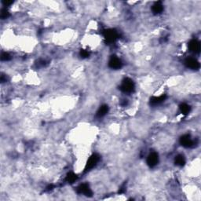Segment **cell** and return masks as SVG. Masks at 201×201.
<instances>
[{
    "instance_id": "obj_1",
    "label": "cell",
    "mask_w": 201,
    "mask_h": 201,
    "mask_svg": "<svg viewBox=\"0 0 201 201\" xmlns=\"http://www.w3.org/2000/svg\"><path fill=\"white\" fill-rule=\"evenodd\" d=\"M159 157L158 154L156 153H152L148 155V158H147V163L150 167H154L156 166L158 163Z\"/></svg>"
},
{
    "instance_id": "obj_2",
    "label": "cell",
    "mask_w": 201,
    "mask_h": 201,
    "mask_svg": "<svg viewBox=\"0 0 201 201\" xmlns=\"http://www.w3.org/2000/svg\"><path fill=\"white\" fill-rule=\"evenodd\" d=\"M121 87H122L121 89H122L124 92H127V93L131 92V91H133V89H134V83H133V81L129 79H127L123 83Z\"/></svg>"
},
{
    "instance_id": "obj_3",
    "label": "cell",
    "mask_w": 201,
    "mask_h": 201,
    "mask_svg": "<svg viewBox=\"0 0 201 201\" xmlns=\"http://www.w3.org/2000/svg\"><path fill=\"white\" fill-rule=\"evenodd\" d=\"M185 65H187V67L192 69H196L200 67V64L195 58H188L185 61Z\"/></svg>"
},
{
    "instance_id": "obj_4",
    "label": "cell",
    "mask_w": 201,
    "mask_h": 201,
    "mask_svg": "<svg viewBox=\"0 0 201 201\" xmlns=\"http://www.w3.org/2000/svg\"><path fill=\"white\" fill-rule=\"evenodd\" d=\"M189 49L194 53H198L200 49V43L197 40H192L189 43Z\"/></svg>"
},
{
    "instance_id": "obj_5",
    "label": "cell",
    "mask_w": 201,
    "mask_h": 201,
    "mask_svg": "<svg viewBox=\"0 0 201 201\" xmlns=\"http://www.w3.org/2000/svg\"><path fill=\"white\" fill-rule=\"evenodd\" d=\"M181 141H182V145L185 147H190L193 145V141L192 140V138H190L189 135H185L183 138H182Z\"/></svg>"
},
{
    "instance_id": "obj_6",
    "label": "cell",
    "mask_w": 201,
    "mask_h": 201,
    "mask_svg": "<svg viewBox=\"0 0 201 201\" xmlns=\"http://www.w3.org/2000/svg\"><path fill=\"white\" fill-rule=\"evenodd\" d=\"M109 65L113 68H120L121 67V61H120V59H118L116 58H112L111 61H109Z\"/></svg>"
},
{
    "instance_id": "obj_7",
    "label": "cell",
    "mask_w": 201,
    "mask_h": 201,
    "mask_svg": "<svg viewBox=\"0 0 201 201\" xmlns=\"http://www.w3.org/2000/svg\"><path fill=\"white\" fill-rule=\"evenodd\" d=\"M185 158L183 156H177L175 158V163L178 166H183L185 164Z\"/></svg>"
},
{
    "instance_id": "obj_8",
    "label": "cell",
    "mask_w": 201,
    "mask_h": 201,
    "mask_svg": "<svg viewBox=\"0 0 201 201\" xmlns=\"http://www.w3.org/2000/svg\"><path fill=\"white\" fill-rule=\"evenodd\" d=\"M107 112H108V106H102V107H101V108L99 109V111H98V116H101H101H104V115L107 113Z\"/></svg>"
},
{
    "instance_id": "obj_9",
    "label": "cell",
    "mask_w": 201,
    "mask_h": 201,
    "mask_svg": "<svg viewBox=\"0 0 201 201\" xmlns=\"http://www.w3.org/2000/svg\"><path fill=\"white\" fill-rule=\"evenodd\" d=\"M181 111H182V113H183V114H187V113H189V111H190V107H189L188 105H186V104H184V105H182V107H181Z\"/></svg>"
}]
</instances>
